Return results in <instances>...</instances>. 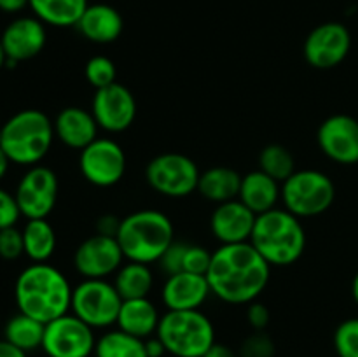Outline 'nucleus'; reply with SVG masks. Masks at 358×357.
<instances>
[{"label": "nucleus", "instance_id": "obj_1", "mask_svg": "<svg viewBox=\"0 0 358 357\" xmlns=\"http://www.w3.org/2000/svg\"><path fill=\"white\" fill-rule=\"evenodd\" d=\"M269 262L250 241L220 245L212 252L206 280L213 296L229 304H250L268 287Z\"/></svg>", "mask_w": 358, "mask_h": 357}, {"label": "nucleus", "instance_id": "obj_2", "mask_svg": "<svg viewBox=\"0 0 358 357\" xmlns=\"http://www.w3.org/2000/svg\"><path fill=\"white\" fill-rule=\"evenodd\" d=\"M72 290L69 279L58 268L49 262H31L17 275L14 300L21 314L48 324L69 314Z\"/></svg>", "mask_w": 358, "mask_h": 357}, {"label": "nucleus", "instance_id": "obj_3", "mask_svg": "<svg viewBox=\"0 0 358 357\" xmlns=\"http://www.w3.org/2000/svg\"><path fill=\"white\" fill-rule=\"evenodd\" d=\"M250 244L269 266H290L301 259L306 248V231L299 217L287 209L259 214Z\"/></svg>", "mask_w": 358, "mask_h": 357}, {"label": "nucleus", "instance_id": "obj_4", "mask_svg": "<svg viewBox=\"0 0 358 357\" xmlns=\"http://www.w3.org/2000/svg\"><path fill=\"white\" fill-rule=\"evenodd\" d=\"M117 241L124 259L135 262H157L175 240L173 223L159 210L143 209L121 220Z\"/></svg>", "mask_w": 358, "mask_h": 357}, {"label": "nucleus", "instance_id": "obj_5", "mask_svg": "<svg viewBox=\"0 0 358 357\" xmlns=\"http://www.w3.org/2000/svg\"><path fill=\"white\" fill-rule=\"evenodd\" d=\"M55 136V125L48 114L24 108L3 122L0 147L10 163L34 167L48 156Z\"/></svg>", "mask_w": 358, "mask_h": 357}, {"label": "nucleus", "instance_id": "obj_6", "mask_svg": "<svg viewBox=\"0 0 358 357\" xmlns=\"http://www.w3.org/2000/svg\"><path fill=\"white\" fill-rule=\"evenodd\" d=\"M156 336L171 356L203 357L215 343V328L201 310H168Z\"/></svg>", "mask_w": 358, "mask_h": 357}, {"label": "nucleus", "instance_id": "obj_7", "mask_svg": "<svg viewBox=\"0 0 358 357\" xmlns=\"http://www.w3.org/2000/svg\"><path fill=\"white\" fill-rule=\"evenodd\" d=\"M336 200V186L320 170H296L282 184L283 209L299 219L327 212Z\"/></svg>", "mask_w": 358, "mask_h": 357}, {"label": "nucleus", "instance_id": "obj_8", "mask_svg": "<svg viewBox=\"0 0 358 357\" xmlns=\"http://www.w3.org/2000/svg\"><path fill=\"white\" fill-rule=\"evenodd\" d=\"M122 301L107 279H84L73 287L70 310L93 329H105L117 324Z\"/></svg>", "mask_w": 358, "mask_h": 357}, {"label": "nucleus", "instance_id": "obj_9", "mask_svg": "<svg viewBox=\"0 0 358 357\" xmlns=\"http://www.w3.org/2000/svg\"><path fill=\"white\" fill-rule=\"evenodd\" d=\"M198 164L180 153H163L152 158L145 168L147 184L168 198H185L198 191Z\"/></svg>", "mask_w": 358, "mask_h": 357}, {"label": "nucleus", "instance_id": "obj_10", "mask_svg": "<svg viewBox=\"0 0 358 357\" xmlns=\"http://www.w3.org/2000/svg\"><path fill=\"white\" fill-rule=\"evenodd\" d=\"M94 346V329L70 312L45 324L42 350L48 357H90Z\"/></svg>", "mask_w": 358, "mask_h": 357}, {"label": "nucleus", "instance_id": "obj_11", "mask_svg": "<svg viewBox=\"0 0 358 357\" xmlns=\"http://www.w3.org/2000/svg\"><path fill=\"white\" fill-rule=\"evenodd\" d=\"M58 175L44 164H34L17 182L16 196L21 216L27 219H48L58 202Z\"/></svg>", "mask_w": 358, "mask_h": 357}, {"label": "nucleus", "instance_id": "obj_12", "mask_svg": "<svg viewBox=\"0 0 358 357\" xmlns=\"http://www.w3.org/2000/svg\"><path fill=\"white\" fill-rule=\"evenodd\" d=\"M79 168L83 177L96 188H112L126 174V154L112 139H100L80 150Z\"/></svg>", "mask_w": 358, "mask_h": 357}, {"label": "nucleus", "instance_id": "obj_13", "mask_svg": "<svg viewBox=\"0 0 358 357\" xmlns=\"http://www.w3.org/2000/svg\"><path fill=\"white\" fill-rule=\"evenodd\" d=\"M352 49V34L339 21H327L310 31L304 41V58L318 70H331L343 63Z\"/></svg>", "mask_w": 358, "mask_h": 357}, {"label": "nucleus", "instance_id": "obj_14", "mask_svg": "<svg viewBox=\"0 0 358 357\" xmlns=\"http://www.w3.org/2000/svg\"><path fill=\"white\" fill-rule=\"evenodd\" d=\"M91 114L98 126L108 133L126 132L135 122L136 100L124 84L114 83L96 90L91 104Z\"/></svg>", "mask_w": 358, "mask_h": 357}, {"label": "nucleus", "instance_id": "obj_15", "mask_svg": "<svg viewBox=\"0 0 358 357\" xmlns=\"http://www.w3.org/2000/svg\"><path fill=\"white\" fill-rule=\"evenodd\" d=\"M124 261V254L115 237L93 234L77 247L73 266L84 279H107L117 272Z\"/></svg>", "mask_w": 358, "mask_h": 357}, {"label": "nucleus", "instance_id": "obj_16", "mask_svg": "<svg viewBox=\"0 0 358 357\" xmlns=\"http://www.w3.org/2000/svg\"><path fill=\"white\" fill-rule=\"evenodd\" d=\"M0 42L7 58L6 65L14 69L17 63L41 55L48 42L45 24L35 16H20L3 28Z\"/></svg>", "mask_w": 358, "mask_h": 357}, {"label": "nucleus", "instance_id": "obj_17", "mask_svg": "<svg viewBox=\"0 0 358 357\" xmlns=\"http://www.w3.org/2000/svg\"><path fill=\"white\" fill-rule=\"evenodd\" d=\"M318 146L329 160L339 164L358 163V121L348 114L325 119L317 133Z\"/></svg>", "mask_w": 358, "mask_h": 357}, {"label": "nucleus", "instance_id": "obj_18", "mask_svg": "<svg viewBox=\"0 0 358 357\" xmlns=\"http://www.w3.org/2000/svg\"><path fill=\"white\" fill-rule=\"evenodd\" d=\"M255 216L240 200L220 203L210 217V230L220 245H233L250 241L255 226Z\"/></svg>", "mask_w": 358, "mask_h": 357}, {"label": "nucleus", "instance_id": "obj_19", "mask_svg": "<svg viewBox=\"0 0 358 357\" xmlns=\"http://www.w3.org/2000/svg\"><path fill=\"white\" fill-rule=\"evenodd\" d=\"M212 294L206 275L178 272L168 275L161 298L168 310H199Z\"/></svg>", "mask_w": 358, "mask_h": 357}, {"label": "nucleus", "instance_id": "obj_20", "mask_svg": "<svg viewBox=\"0 0 358 357\" xmlns=\"http://www.w3.org/2000/svg\"><path fill=\"white\" fill-rule=\"evenodd\" d=\"M55 125V135L63 146L83 150L98 139V122L91 112L80 107H65L58 112Z\"/></svg>", "mask_w": 358, "mask_h": 357}, {"label": "nucleus", "instance_id": "obj_21", "mask_svg": "<svg viewBox=\"0 0 358 357\" xmlns=\"http://www.w3.org/2000/svg\"><path fill=\"white\" fill-rule=\"evenodd\" d=\"M76 28L90 42L110 44L121 37L124 30V21L115 7L108 4H90Z\"/></svg>", "mask_w": 358, "mask_h": 357}, {"label": "nucleus", "instance_id": "obj_22", "mask_svg": "<svg viewBox=\"0 0 358 357\" xmlns=\"http://www.w3.org/2000/svg\"><path fill=\"white\" fill-rule=\"evenodd\" d=\"M238 200L248 206L255 216L276 209L282 200V186L278 181L266 175L264 172L255 170L241 177L240 195Z\"/></svg>", "mask_w": 358, "mask_h": 357}, {"label": "nucleus", "instance_id": "obj_23", "mask_svg": "<svg viewBox=\"0 0 358 357\" xmlns=\"http://www.w3.org/2000/svg\"><path fill=\"white\" fill-rule=\"evenodd\" d=\"M159 321V312H157L156 304L149 298L126 300L122 301L121 310H119L117 329L136 336V338L147 340L154 332H157Z\"/></svg>", "mask_w": 358, "mask_h": 357}, {"label": "nucleus", "instance_id": "obj_24", "mask_svg": "<svg viewBox=\"0 0 358 357\" xmlns=\"http://www.w3.org/2000/svg\"><path fill=\"white\" fill-rule=\"evenodd\" d=\"M241 175L231 167H212L199 175L198 191L213 203H226L240 195Z\"/></svg>", "mask_w": 358, "mask_h": 357}, {"label": "nucleus", "instance_id": "obj_25", "mask_svg": "<svg viewBox=\"0 0 358 357\" xmlns=\"http://www.w3.org/2000/svg\"><path fill=\"white\" fill-rule=\"evenodd\" d=\"M87 6V0H30L28 4L35 18L56 28L76 27Z\"/></svg>", "mask_w": 358, "mask_h": 357}, {"label": "nucleus", "instance_id": "obj_26", "mask_svg": "<svg viewBox=\"0 0 358 357\" xmlns=\"http://www.w3.org/2000/svg\"><path fill=\"white\" fill-rule=\"evenodd\" d=\"M24 255L34 262H48L56 251V231L48 219H28L23 230Z\"/></svg>", "mask_w": 358, "mask_h": 357}, {"label": "nucleus", "instance_id": "obj_27", "mask_svg": "<svg viewBox=\"0 0 358 357\" xmlns=\"http://www.w3.org/2000/svg\"><path fill=\"white\" fill-rule=\"evenodd\" d=\"M114 286L124 301L147 298L154 286L152 272L149 265L128 261L115 272Z\"/></svg>", "mask_w": 358, "mask_h": 357}, {"label": "nucleus", "instance_id": "obj_28", "mask_svg": "<svg viewBox=\"0 0 358 357\" xmlns=\"http://www.w3.org/2000/svg\"><path fill=\"white\" fill-rule=\"evenodd\" d=\"M44 329L45 324L38 322L37 318L17 312L7 321L6 328H3V338L28 354L31 350L42 349Z\"/></svg>", "mask_w": 358, "mask_h": 357}, {"label": "nucleus", "instance_id": "obj_29", "mask_svg": "<svg viewBox=\"0 0 358 357\" xmlns=\"http://www.w3.org/2000/svg\"><path fill=\"white\" fill-rule=\"evenodd\" d=\"M96 357H149L145 350V340L128 335L121 329H114L96 340L94 346Z\"/></svg>", "mask_w": 358, "mask_h": 357}, {"label": "nucleus", "instance_id": "obj_30", "mask_svg": "<svg viewBox=\"0 0 358 357\" xmlns=\"http://www.w3.org/2000/svg\"><path fill=\"white\" fill-rule=\"evenodd\" d=\"M259 170L283 184L296 172V160L287 147L271 144L259 154Z\"/></svg>", "mask_w": 358, "mask_h": 357}, {"label": "nucleus", "instance_id": "obj_31", "mask_svg": "<svg viewBox=\"0 0 358 357\" xmlns=\"http://www.w3.org/2000/svg\"><path fill=\"white\" fill-rule=\"evenodd\" d=\"M84 76H86L87 83H90L94 90H101V88H107L110 86V84L117 83V80H115V77H117L115 63L112 62L110 58H107V56H93V58L86 63Z\"/></svg>", "mask_w": 358, "mask_h": 357}, {"label": "nucleus", "instance_id": "obj_32", "mask_svg": "<svg viewBox=\"0 0 358 357\" xmlns=\"http://www.w3.org/2000/svg\"><path fill=\"white\" fill-rule=\"evenodd\" d=\"M334 349L338 357H358V317L346 318L334 332Z\"/></svg>", "mask_w": 358, "mask_h": 357}, {"label": "nucleus", "instance_id": "obj_33", "mask_svg": "<svg viewBox=\"0 0 358 357\" xmlns=\"http://www.w3.org/2000/svg\"><path fill=\"white\" fill-rule=\"evenodd\" d=\"M24 254L23 231L16 226L0 230V258L6 261H14Z\"/></svg>", "mask_w": 358, "mask_h": 357}, {"label": "nucleus", "instance_id": "obj_34", "mask_svg": "<svg viewBox=\"0 0 358 357\" xmlns=\"http://www.w3.org/2000/svg\"><path fill=\"white\" fill-rule=\"evenodd\" d=\"M275 343L264 331H255L248 336L240 349V357H273Z\"/></svg>", "mask_w": 358, "mask_h": 357}, {"label": "nucleus", "instance_id": "obj_35", "mask_svg": "<svg viewBox=\"0 0 358 357\" xmlns=\"http://www.w3.org/2000/svg\"><path fill=\"white\" fill-rule=\"evenodd\" d=\"M210 262H212V252H208L201 245L189 244L184 258V272L196 273V275H206Z\"/></svg>", "mask_w": 358, "mask_h": 357}, {"label": "nucleus", "instance_id": "obj_36", "mask_svg": "<svg viewBox=\"0 0 358 357\" xmlns=\"http://www.w3.org/2000/svg\"><path fill=\"white\" fill-rule=\"evenodd\" d=\"M187 247L189 244H185V241L173 240V244L164 251V254L161 255V259L157 262H159L161 270L166 275H175L178 272H184V258Z\"/></svg>", "mask_w": 358, "mask_h": 357}, {"label": "nucleus", "instance_id": "obj_37", "mask_svg": "<svg viewBox=\"0 0 358 357\" xmlns=\"http://www.w3.org/2000/svg\"><path fill=\"white\" fill-rule=\"evenodd\" d=\"M21 217V210L17 206L16 196L13 192L0 188V230L16 226Z\"/></svg>", "mask_w": 358, "mask_h": 357}, {"label": "nucleus", "instance_id": "obj_38", "mask_svg": "<svg viewBox=\"0 0 358 357\" xmlns=\"http://www.w3.org/2000/svg\"><path fill=\"white\" fill-rule=\"evenodd\" d=\"M269 318H271V314H269L268 307L259 301H252L247 308V321L248 324L254 328V331H264L269 324Z\"/></svg>", "mask_w": 358, "mask_h": 357}, {"label": "nucleus", "instance_id": "obj_39", "mask_svg": "<svg viewBox=\"0 0 358 357\" xmlns=\"http://www.w3.org/2000/svg\"><path fill=\"white\" fill-rule=\"evenodd\" d=\"M121 220L119 217L112 216V214H105L96 220V233L105 234V237H117L119 227H121Z\"/></svg>", "mask_w": 358, "mask_h": 357}, {"label": "nucleus", "instance_id": "obj_40", "mask_svg": "<svg viewBox=\"0 0 358 357\" xmlns=\"http://www.w3.org/2000/svg\"><path fill=\"white\" fill-rule=\"evenodd\" d=\"M145 350L149 357H163L164 354H168L166 346L157 336H150V338L145 340Z\"/></svg>", "mask_w": 358, "mask_h": 357}, {"label": "nucleus", "instance_id": "obj_41", "mask_svg": "<svg viewBox=\"0 0 358 357\" xmlns=\"http://www.w3.org/2000/svg\"><path fill=\"white\" fill-rule=\"evenodd\" d=\"M30 0H0V10L6 14H16L27 9Z\"/></svg>", "mask_w": 358, "mask_h": 357}, {"label": "nucleus", "instance_id": "obj_42", "mask_svg": "<svg viewBox=\"0 0 358 357\" xmlns=\"http://www.w3.org/2000/svg\"><path fill=\"white\" fill-rule=\"evenodd\" d=\"M0 357H27V352L17 349L16 345H13V343L3 338L0 340Z\"/></svg>", "mask_w": 358, "mask_h": 357}, {"label": "nucleus", "instance_id": "obj_43", "mask_svg": "<svg viewBox=\"0 0 358 357\" xmlns=\"http://www.w3.org/2000/svg\"><path fill=\"white\" fill-rule=\"evenodd\" d=\"M203 357H238V356H236V352L231 349V346L215 342L212 345V349H210Z\"/></svg>", "mask_w": 358, "mask_h": 357}, {"label": "nucleus", "instance_id": "obj_44", "mask_svg": "<svg viewBox=\"0 0 358 357\" xmlns=\"http://www.w3.org/2000/svg\"><path fill=\"white\" fill-rule=\"evenodd\" d=\"M9 164H10V160L7 158V154L3 153L2 147H0V181H2V178L7 175V172H9Z\"/></svg>", "mask_w": 358, "mask_h": 357}, {"label": "nucleus", "instance_id": "obj_45", "mask_svg": "<svg viewBox=\"0 0 358 357\" xmlns=\"http://www.w3.org/2000/svg\"><path fill=\"white\" fill-rule=\"evenodd\" d=\"M352 294H353V300L357 301L358 304V273L355 275V279H353V284H352Z\"/></svg>", "mask_w": 358, "mask_h": 357}, {"label": "nucleus", "instance_id": "obj_46", "mask_svg": "<svg viewBox=\"0 0 358 357\" xmlns=\"http://www.w3.org/2000/svg\"><path fill=\"white\" fill-rule=\"evenodd\" d=\"M6 62H7V58H6V52H3L2 42H0V70H2L3 66H6Z\"/></svg>", "mask_w": 358, "mask_h": 357}, {"label": "nucleus", "instance_id": "obj_47", "mask_svg": "<svg viewBox=\"0 0 358 357\" xmlns=\"http://www.w3.org/2000/svg\"><path fill=\"white\" fill-rule=\"evenodd\" d=\"M0 142H2V128H0Z\"/></svg>", "mask_w": 358, "mask_h": 357}]
</instances>
